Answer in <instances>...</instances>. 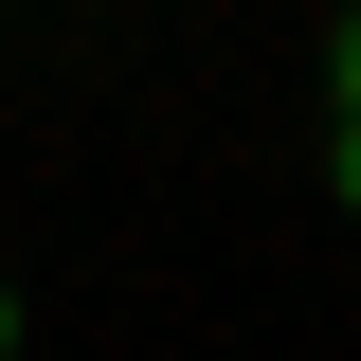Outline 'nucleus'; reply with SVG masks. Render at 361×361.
I'll list each match as a JSON object with an SVG mask.
<instances>
[{
  "label": "nucleus",
  "mask_w": 361,
  "mask_h": 361,
  "mask_svg": "<svg viewBox=\"0 0 361 361\" xmlns=\"http://www.w3.org/2000/svg\"><path fill=\"white\" fill-rule=\"evenodd\" d=\"M0 361H18V289H0Z\"/></svg>",
  "instance_id": "1"
}]
</instances>
